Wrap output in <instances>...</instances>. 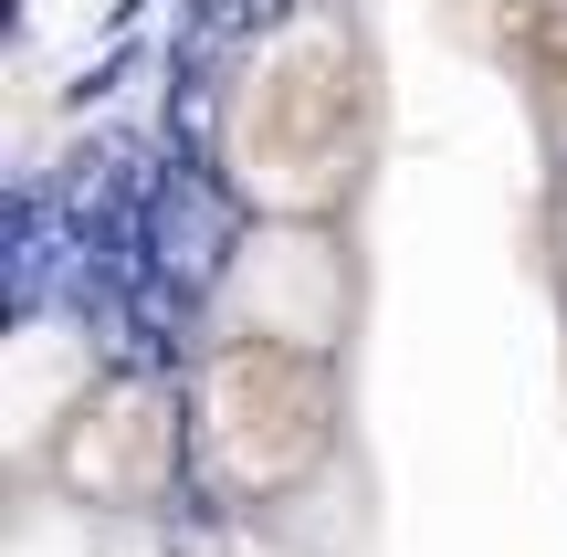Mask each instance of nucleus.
I'll return each instance as SVG.
<instances>
[{"instance_id": "obj_1", "label": "nucleus", "mask_w": 567, "mask_h": 557, "mask_svg": "<svg viewBox=\"0 0 567 557\" xmlns=\"http://www.w3.org/2000/svg\"><path fill=\"white\" fill-rule=\"evenodd\" d=\"M221 442L243 453V474H284L316 442V379L284 369V358H243L221 379Z\"/></svg>"}]
</instances>
